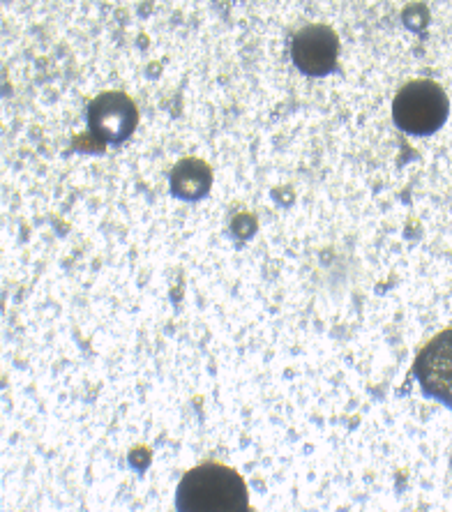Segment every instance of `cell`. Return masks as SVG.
<instances>
[{
    "label": "cell",
    "instance_id": "obj_1",
    "mask_svg": "<svg viewBox=\"0 0 452 512\" xmlns=\"http://www.w3.org/2000/svg\"><path fill=\"white\" fill-rule=\"evenodd\" d=\"M176 506L183 512H243L250 510V496L238 471L206 462L180 480Z\"/></svg>",
    "mask_w": 452,
    "mask_h": 512
},
{
    "label": "cell",
    "instance_id": "obj_2",
    "mask_svg": "<svg viewBox=\"0 0 452 512\" xmlns=\"http://www.w3.org/2000/svg\"><path fill=\"white\" fill-rule=\"evenodd\" d=\"M450 102L436 81L418 79L399 88L393 100V120L399 130L413 137H427L448 120Z\"/></svg>",
    "mask_w": 452,
    "mask_h": 512
},
{
    "label": "cell",
    "instance_id": "obj_3",
    "mask_svg": "<svg viewBox=\"0 0 452 512\" xmlns=\"http://www.w3.org/2000/svg\"><path fill=\"white\" fill-rule=\"evenodd\" d=\"M139 123V111L125 93L109 90L97 95L88 107V130L90 139L97 146L107 143H123L132 137L134 127Z\"/></svg>",
    "mask_w": 452,
    "mask_h": 512
},
{
    "label": "cell",
    "instance_id": "obj_4",
    "mask_svg": "<svg viewBox=\"0 0 452 512\" xmlns=\"http://www.w3.org/2000/svg\"><path fill=\"white\" fill-rule=\"evenodd\" d=\"M413 376L427 397L452 409V328L441 330L418 351Z\"/></svg>",
    "mask_w": 452,
    "mask_h": 512
},
{
    "label": "cell",
    "instance_id": "obj_5",
    "mask_svg": "<svg viewBox=\"0 0 452 512\" xmlns=\"http://www.w3.org/2000/svg\"><path fill=\"white\" fill-rule=\"evenodd\" d=\"M339 56V40L333 28L312 24L293 35L291 58L293 65L307 77H326L335 72Z\"/></svg>",
    "mask_w": 452,
    "mask_h": 512
},
{
    "label": "cell",
    "instance_id": "obj_6",
    "mask_svg": "<svg viewBox=\"0 0 452 512\" xmlns=\"http://www.w3.org/2000/svg\"><path fill=\"white\" fill-rule=\"evenodd\" d=\"M171 194L183 201H199L210 192L213 185V173L203 160L190 157V160H180L176 167L171 169L169 176Z\"/></svg>",
    "mask_w": 452,
    "mask_h": 512
}]
</instances>
